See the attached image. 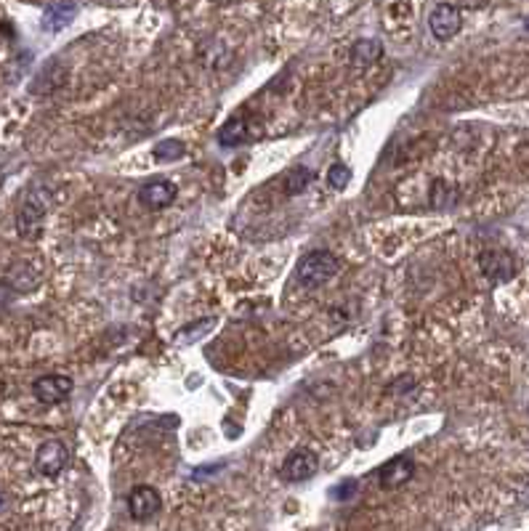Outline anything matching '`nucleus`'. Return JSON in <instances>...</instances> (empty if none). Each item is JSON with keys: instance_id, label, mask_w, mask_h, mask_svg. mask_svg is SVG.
I'll return each instance as SVG.
<instances>
[{"instance_id": "1", "label": "nucleus", "mask_w": 529, "mask_h": 531, "mask_svg": "<svg viewBox=\"0 0 529 531\" xmlns=\"http://www.w3.org/2000/svg\"><path fill=\"white\" fill-rule=\"evenodd\" d=\"M338 269H341V261L330 250H314L298 261L295 279L303 288H322L325 282H330L338 274Z\"/></svg>"}, {"instance_id": "2", "label": "nucleus", "mask_w": 529, "mask_h": 531, "mask_svg": "<svg viewBox=\"0 0 529 531\" xmlns=\"http://www.w3.org/2000/svg\"><path fill=\"white\" fill-rule=\"evenodd\" d=\"M43 224H46V199L40 191H30L22 210L16 213V229L24 239H38L43 235Z\"/></svg>"}, {"instance_id": "3", "label": "nucleus", "mask_w": 529, "mask_h": 531, "mask_svg": "<svg viewBox=\"0 0 529 531\" xmlns=\"http://www.w3.org/2000/svg\"><path fill=\"white\" fill-rule=\"evenodd\" d=\"M163 510V497L155 486H133L128 494V513L133 521H149Z\"/></svg>"}, {"instance_id": "4", "label": "nucleus", "mask_w": 529, "mask_h": 531, "mask_svg": "<svg viewBox=\"0 0 529 531\" xmlns=\"http://www.w3.org/2000/svg\"><path fill=\"white\" fill-rule=\"evenodd\" d=\"M69 465V447L59 441V438H51V441H43L38 447V455H35V468L40 475L46 478H57L64 468Z\"/></svg>"}, {"instance_id": "5", "label": "nucleus", "mask_w": 529, "mask_h": 531, "mask_svg": "<svg viewBox=\"0 0 529 531\" xmlns=\"http://www.w3.org/2000/svg\"><path fill=\"white\" fill-rule=\"evenodd\" d=\"M461 24H463V16L455 5L450 3H439L431 16H428V27H431V35L436 40H450L461 32Z\"/></svg>"}, {"instance_id": "6", "label": "nucleus", "mask_w": 529, "mask_h": 531, "mask_svg": "<svg viewBox=\"0 0 529 531\" xmlns=\"http://www.w3.org/2000/svg\"><path fill=\"white\" fill-rule=\"evenodd\" d=\"M314 471H317V455L311 449H295L285 457L280 468V478L288 483H300V481H309Z\"/></svg>"}, {"instance_id": "7", "label": "nucleus", "mask_w": 529, "mask_h": 531, "mask_svg": "<svg viewBox=\"0 0 529 531\" xmlns=\"http://www.w3.org/2000/svg\"><path fill=\"white\" fill-rule=\"evenodd\" d=\"M35 399L46 407H54L72 394V380L67 375H43L32 385Z\"/></svg>"}, {"instance_id": "8", "label": "nucleus", "mask_w": 529, "mask_h": 531, "mask_svg": "<svg viewBox=\"0 0 529 531\" xmlns=\"http://www.w3.org/2000/svg\"><path fill=\"white\" fill-rule=\"evenodd\" d=\"M176 197H178L176 183L163 181V178L144 183V186H141V191H139L141 205H147L149 210H163V208L174 205V202H176Z\"/></svg>"}, {"instance_id": "9", "label": "nucleus", "mask_w": 529, "mask_h": 531, "mask_svg": "<svg viewBox=\"0 0 529 531\" xmlns=\"http://www.w3.org/2000/svg\"><path fill=\"white\" fill-rule=\"evenodd\" d=\"M412 475H415V463H412L410 457H394V460H389L381 473H378V481H381V486L383 489H399V486H405L408 481H410Z\"/></svg>"}, {"instance_id": "10", "label": "nucleus", "mask_w": 529, "mask_h": 531, "mask_svg": "<svg viewBox=\"0 0 529 531\" xmlns=\"http://www.w3.org/2000/svg\"><path fill=\"white\" fill-rule=\"evenodd\" d=\"M481 271H484L489 279H495V282H506V279L514 277L516 263H514V258H511L508 252L487 250V252H481Z\"/></svg>"}, {"instance_id": "11", "label": "nucleus", "mask_w": 529, "mask_h": 531, "mask_svg": "<svg viewBox=\"0 0 529 531\" xmlns=\"http://www.w3.org/2000/svg\"><path fill=\"white\" fill-rule=\"evenodd\" d=\"M250 136V128H247V118L245 115H235L224 122V128L219 130V144L221 146H239L245 144Z\"/></svg>"}, {"instance_id": "12", "label": "nucleus", "mask_w": 529, "mask_h": 531, "mask_svg": "<svg viewBox=\"0 0 529 531\" xmlns=\"http://www.w3.org/2000/svg\"><path fill=\"white\" fill-rule=\"evenodd\" d=\"M75 13H77V5H72V3L49 5L46 13H43V30H46V32H59V30H64V27L72 22Z\"/></svg>"}, {"instance_id": "13", "label": "nucleus", "mask_w": 529, "mask_h": 531, "mask_svg": "<svg viewBox=\"0 0 529 531\" xmlns=\"http://www.w3.org/2000/svg\"><path fill=\"white\" fill-rule=\"evenodd\" d=\"M381 54H383V46L378 40H359L352 49V64L356 69H367L381 59Z\"/></svg>"}, {"instance_id": "14", "label": "nucleus", "mask_w": 529, "mask_h": 531, "mask_svg": "<svg viewBox=\"0 0 529 531\" xmlns=\"http://www.w3.org/2000/svg\"><path fill=\"white\" fill-rule=\"evenodd\" d=\"M314 181V171H309V168H293L291 171V176L285 178V191L295 197V194H303L306 191V186Z\"/></svg>"}, {"instance_id": "15", "label": "nucleus", "mask_w": 529, "mask_h": 531, "mask_svg": "<svg viewBox=\"0 0 529 531\" xmlns=\"http://www.w3.org/2000/svg\"><path fill=\"white\" fill-rule=\"evenodd\" d=\"M349 181H352V171H349L344 163H336V165L330 168V173H327V183H330L336 191H344V189L349 186Z\"/></svg>"}, {"instance_id": "16", "label": "nucleus", "mask_w": 529, "mask_h": 531, "mask_svg": "<svg viewBox=\"0 0 529 531\" xmlns=\"http://www.w3.org/2000/svg\"><path fill=\"white\" fill-rule=\"evenodd\" d=\"M184 155V146L178 141H166V144H157L155 149V157L157 160H178Z\"/></svg>"}, {"instance_id": "17", "label": "nucleus", "mask_w": 529, "mask_h": 531, "mask_svg": "<svg viewBox=\"0 0 529 531\" xmlns=\"http://www.w3.org/2000/svg\"><path fill=\"white\" fill-rule=\"evenodd\" d=\"M211 327H213V319H208V322L202 319L200 324H194V327H189V330H184V332H181V338H184L186 343H194V338H197L200 332H208Z\"/></svg>"}, {"instance_id": "18", "label": "nucleus", "mask_w": 529, "mask_h": 531, "mask_svg": "<svg viewBox=\"0 0 529 531\" xmlns=\"http://www.w3.org/2000/svg\"><path fill=\"white\" fill-rule=\"evenodd\" d=\"M3 181H5V176H3V171H0V186H3Z\"/></svg>"}, {"instance_id": "19", "label": "nucleus", "mask_w": 529, "mask_h": 531, "mask_svg": "<svg viewBox=\"0 0 529 531\" xmlns=\"http://www.w3.org/2000/svg\"><path fill=\"white\" fill-rule=\"evenodd\" d=\"M0 505H3V497H0Z\"/></svg>"}]
</instances>
